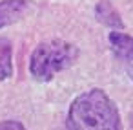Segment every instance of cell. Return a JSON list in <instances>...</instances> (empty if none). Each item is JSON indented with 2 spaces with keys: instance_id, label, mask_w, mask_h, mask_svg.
<instances>
[{
  "instance_id": "3",
  "label": "cell",
  "mask_w": 133,
  "mask_h": 130,
  "mask_svg": "<svg viewBox=\"0 0 133 130\" xmlns=\"http://www.w3.org/2000/svg\"><path fill=\"white\" fill-rule=\"evenodd\" d=\"M108 40L113 55L122 62L128 77L133 81V37L126 35L124 31H111Z\"/></svg>"
},
{
  "instance_id": "5",
  "label": "cell",
  "mask_w": 133,
  "mask_h": 130,
  "mask_svg": "<svg viewBox=\"0 0 133 130\" xmlns=\"http://www.w3.org/2000/svg\"><path fill=\"white\" fill-rule=\"evenodd\" d=\"M28 0H0V29L18 22L28 11Z\"/></svg>"
},
{
  "instance_id": "4",
  "label": "cell",
  "mask_w": 133,
  "mask_h": 130,
  "mask_svg": "<svg viewBox=\"0 0 133 130\" xmlns=\"http://www.w3.org/2000/svg\"><path fill=\"white\" fill-rule=\"evenodd\" d=\"M95 19L102 26L109 28L111 31H124V20H122L120 13L117 11V8L111 2H108V0H100V2L95 6Z\"/></svg>"
},
{
  "instance_id": "1",
  "label": "cell",
  "mask_w": 133,
  "mask_h": 130,
  "mask_svg": "<svg viewBox=\"0 0 133 130\" xmlns=\"http://www.w3.org/2000/svg\"><path fill=\"white\" fill-rule=\"evenodd\" d=\"M66 130H124V126L111 97L100 88H91L69 104Z\"/></svg>"
},
{
  "instance_id": "2",
  "label": "cell",
  "mask_w": 133,
  "mask_h": 130,
  "mask_svg": "<svg viewBox=\"0 0 133 130\" xmlns=\"http://www.w3.org/2000/svg\"><path fill=\"white\" fill-rule=\"evenodd\" d=\"M78 59V48L62 39L40 42L29 57V73L35 81L48 82L57 73L71 68Z\"/></svg>"
},
{
  "instance_id": "7",
  "label": "cell",
  "mask_w": 133,
  "mask_h": 130,
  "mask_svg": "<svg viewBox=\"0 0 133 130\" xmlns=\"http://www.w3.org/2000/svg\"><path fill=\"white\" fill-rule=\"evenodd\" d=\"M0 130H28L20 121L8 119V121H0Z\"/></svg>"
},
{
  "instance_id": "6",
  "label": "cell",
  "mask_w": 133,
  "mask_h": 130,
  "mask_svg": "<svg viewBox=\"0 0 133 130\" xmlns=\"http://www.w3.org/2000/svg\"><path fill=\"white\" fill-rule=\"evenodd\" d=\"M13 75V48L9 39L0 35V82Z\"/></svg>"
}]
</instances>
